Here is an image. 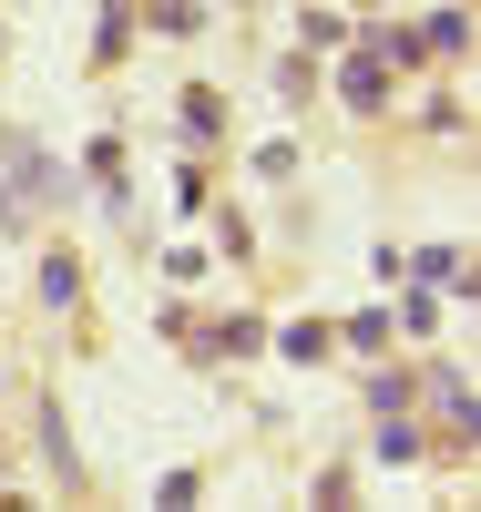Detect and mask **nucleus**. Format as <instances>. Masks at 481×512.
<instances>
[{"instance_id": "nucleus-1", "label": "nucleus", "mask_w": 481, "mask_h": 512, "mask_svg": "<svg viewBox=\"0 0 481 512\" xmlns=\"http://www.w3.org/2000/svg\"><path fill=\"white\" fill-rule=\"evenodd\" d=\"M41 297H52V308H72V297H82V267H72V256H41Z\"/></svg>"}, {"instance_id": "nucleus-2", "label": "nucleus", "mask_w": 481, "mask_h": 512, "mask_svg": "<svg viewBox=\"0 0 481 512\" xmlns=\"http://www.w3.org/2000/svg\"><path fill=\"white\" fill-rule=\"evenodd\" d=\"M379 93H389V72H379V62H348V103L379 113Z\"/></svg>"}]
</instances>
